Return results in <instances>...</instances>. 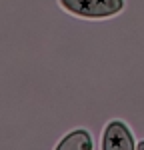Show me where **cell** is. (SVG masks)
<instances>
[{
    "label": "cell",
    "instance_id": "6da1fadb",
    "mask_svg": "<svg viewBox=\"0 0 144 150\" xmlns=\"http://www.w3.org/2000/svg\"><path fill=\"white\" fill-rule=\"evenodd\" d=\"M66 12L88 20H104L124 10V0H58Z\"/></svg>",
    "mask_w": 144,
    "mask_h": 150
},
{
    "label": "cell",
    "instance_id": "7a4b0ae2",
    "mask_svg": "<svg viewBox=\"0 0 144 150\" xmlns=\"http://www.w3.org/2000/svg\"><path fill=\"white\" fill-rule=\"evenodd\" d=\"M102 150H136L130 128L122 120H110L102 132Z\"/></svg>",
    "mask_w": 144,
    "mask_h": 150
},
{
    "label": "cell",
    "instance_id": "3957f363",
    "mask_svg": "<svg viewBox=\"0 0 144 150\" xmlns=\"http://www.w3.org/2000/svg\"><path fill=\"white\" fill-rule=\"evenodd\" d=\"M54 150H94V140L86 128H76L60 140Z\"/></svg>",
    "mask_w": 144,
    "mask_h": 150
},
{
    "label": "cell",
    "instance_id": "277c9868",
    "mask_svg": "<svg viewBox=\"0 0 144 150\" xmlns=\"http://www.w3.org/2000/svg\"><path fill=\"white\" fill-rule=\"evenodd\" d=\"M136 150H144V140H140V142L136 144Z\"/></svg>",
    "mask_w": 144,
    "mask_h": 150
}]
</instances>
